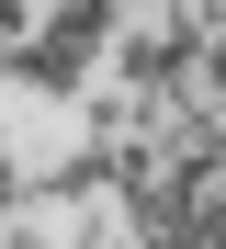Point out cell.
<instances>
[{"instance_id": "1", "label": "cell", "mask_w": 226, "mask_h": 249, "mask_svg": "<svg viewBox=\"0 0 226 249\" xmlns=\"http://www.w3.org/2000/svg\"><path fill=\"white\" fill-rule=\"evenodd\" d=\"M192 34H181V12H147V23H124L113 34V91H136V102H181L192 91Z\"/></svg>"}, {"instance_id": "2", "label": "cell", "mask_w": 226, "mask_h": 249, "mask_svg": "<svg viewBox=\"0 0 226 249\" xmlns=\"http://www.w3.org/2000/svg\"><path fill=\"white\" fill-rule=\"evenodd\" d=\"M0 79H23V102H79L90 91V46H68V34H23L12 57H0Z\"/></svg>"}, {"instance_id": "3", "label": "cell", "mask_w": 226, "mask_h": 249, "mask_svg": "<svg viewBox=\"0 0 226 249\" xmlns=\"http://www.w3.org/2000/svg\"><path fill=\"white\" fill-rule=\"evenodd\" d=\"M45 34H68V46H90V57H102L113 34H124V12H113V0H45Z\"/></svg>"}, {"instance_id": "4", "label": "cell", "mask_w": 226, "mask_h": 249, "mask_svg": "<svg viewBox=\"0 0 226 249\" xmlns=\"http://www.w3.org/2000/svg\"><path fill=\"white\" fill-rule=\"evenodd\" d=\"M68 249H136V238L113 227V204H102V215H79V227H68Z\"/></svg>"}, {"instance_id": "5", "label": "cell", "mask_w": 226, "mask_h": 249, "mask_svg": "<svg viewBox=\"0 0 226 249\" xmlns=\"http://www.w3.org/2000/svg\"><path fill=\"white\" fill-rule=\"evenodd\" d=\"M23 34H34V23H23V0H0V57H12Z\"/></svg>"}, {"instance_id": "6", "label": "cell", "mask_w": 226, "mask_h": 249, "mask_svg": "<svg viewBox=\"0 0 226 249\" xmlns=\"http://www.w3.org/2000/svg\"><path fill=\"white\" fill-rule=\"evenodd\" d=\"M0 147H12V136H0Z\"/></svg>"}]
</instances>
